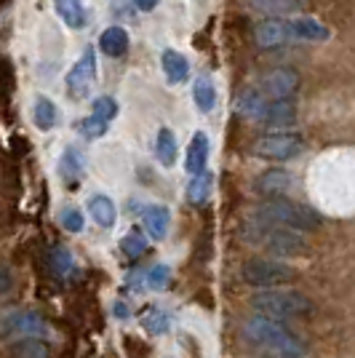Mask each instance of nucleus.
Returning <instances> with one entry per match:
<instances>
[{
    "mask_svg": "<svg viewBox=\"0 0 355 358\" xmlns=\"http://www.w3.org/2000/svg\"><path fill=\"white\" fill-rule=\"evenodd\" d=\"M193 99L201 107V113H211L217 107V89L208 78H195L193 83Z\"/></svg>",
    "mask_w": 355,
    "mask_h": 358,
    "instance_id": "nucleus-27",
    "label": "nucleus"
},
{
    "mask_svg": "<svg viewBox=\"0 0 355 358\" xmlns=\"http://www.w3.org/2000/svg\"><path fill=\"white\" fill-rule=\"evenodd\" d=\"M8 356L11 358H48L51 348L48 343H43L41 337H24L8 345Z\"/></svg>",
    "mask_w": 355,
    "mask_h": 358,
    "instance_id": "nucleus-20",
    "label": "nucleus"
},
{
    "mask_svg": "<svg viewBox=\"0 0 355 358\" xmlns=\"http://www.w3.org/2000/svg\"><path fill=\"white\" fill-rule=\"evenodd\" d=\"M254 41L259 48H278V45L294 43V30H291V19L283 16H270L265 22L256 24Z\"/></svg>",
    "mask_w": 355,
    "mask_h": 358,
    "instance_id": "nucleus-10",
    "label": "nucleus"
},
{
    "mask_svg": "<svg viewBox=\"0 0 355 358\" xmlns=\"http://www.w3.org/2000/svg\"><path fill=\"white\" fill-rule=\"evenodd\" d=\"M267 105H270V99H267L265 94H262L259 89H252L238 99V113L246 115V118H252V120H262Z\"/></svg>",
    "mask_w": 355,
    "mask_h": 358,
    "instance_id": "nucleus-21",
    "label": "nucleus"
},
{
    "mask_svg": "<svg viewBox=\"0 0 355 358\" xmlns=\"http://www.w3.org/2000/svg\"><path fill=\"white\" fill-rule=\"evenodd\" d=\"M302 78L291 67H273L259 78V86L256 89L265 94L270 102H283V99H291L296 91H299Z\"/></svg>",
    "mask_w": 355,
    "mask_h": 358,
    "instance_id": "nucleus-7",
    "label": "nucleus"
},
{
    "mask_svg": "<svg viewBox=\"0 0 355 358\" xmlns=\"http://www.w3.org/2000/svg\"><path fill=\"white\" fill-rule=\"evenodd\" d=\"M291 30H294V43H324L331 38V30L321 19H312V16L291 19Z\"/></svg>",
    "mask_w": 355,
    "mask_h": 358,
    "instance_id": "nucleus-11",
    "label": "nucleus"
},
{
    "mask_svg": "<svg viewBox=\"0 0 355 358\" xmlns=\"http://www.w3.org/2000/svg\"><path fill=\"white\" fill-rule=\"evenodd\" d=\"M142 327L147 329L150 334H163L171 327V318H168V313L158 310V308H150L147 313L142 315Z\"/></svg>",
    "mask_w": 355,
    "mask_h": 358,
    "instance_id": "nucleus-30",
    "label": "nucleus"
},
{
    "mask_svg": "<svg viewBox=\"0 0 355 358\" xmlns=\"http://www.w3.org/2000/svg\"><path fill=\"white\" fill-rule=\"evenodd\" d=\"M145 284H147L152 292H166V289L171 286V268H168V265H152V268L147 270Z\"/></svg>",
    "mask_w": 355,
    "mask_h": 358,
    "instance_id": "nucleus-31",
    "label": "nucleus"
},
{
    "mask_svg": "<svg viewBox=\"0 0 355 358\" xmlns=\"http://www.w3.org/2000/svg\"><path fill=\"white\" fill-rule=\"evenodd\" d=\"M54 8L59 19L70 30H83L86 27V8L83 0H54Z\"/></svg>",
    "mask_w": 355,
    "mask_h": 358,
    "instance_id": "nucleus-18",
    "label": "nucleus"
},
{
    "mask_svg": "<svg viewBox=\"0 0 355 358\" xmlns=\"http://www.w3.org/2000/svg\"><path fill=\"white\" fill-rule=\"evenodd\" d=\"M211 187H214V174L211 171H203L198 177H190V185H187V201L201 206L206 203L208 195H211Z\"/></svg>",
    "mask_w": 355,
    "mask_h": 358,
    "instance_id": "nucleus-25",
    "label": "nucleus"
},
{
    "mask_svg": "<svg viewBox=\"0 0 355 358\" xmlns=\"http://www.w3.org/2000/svg\"><path fill=\"white\" fill-rule=\"evenodd\" d=\"M168 224H171V211L166 209V206H161V203L147 206V209L142 211V227H145V233L152 236L155 241L166 238Z\"/></svg>",
    "mask_w": 355,
    "mask_h": 358,
    "instance_id": "nucleus-12",
    "label": "nucleus"
},
{
    "mask_svg": "<svg viewBox=\"0 0 355 358\" xmlns=\"http://www.w3.org/2000/svg\"><path fill=\"white\" fill-rule=\"evenodd\" d=\"M161 67H163L166 80L174 83V86L184 83V80L190 78V64H187V59H184L179 51H174V48H166L161 54Z\"/></svg>",
    "mask_w": 355,
    "mask_h": 358,
    "instance_id": "nucleus-15",
    "label": "nucleus"
},
{
    "mask_svg": "<svg viewBox=\"0 0 355 358\" xmlns=\"http://www.w3.org/2000/svg\"><path fill=\"white\" fill-rule=\"evenodd\" d=\"M3 334L24 340V337H45L48 334V324L41 313L35 310H14L3 318Z\"/></svg>",
    "mask_w": 355,
    "mask_h": 358,
    "instance_id": "nucleus-9",
    "label": "nucleus"
},
{
    "mask_svg": "<svg viewBox=\"0 0 355 358\" xmlns=\"http://www.w3.org/2000/svg\"><path fill=\"white\" fill-rule=\"evenodd\" d=\"M94 83H96V54L94 48H86L73 64V70L67 73V94L73 99H86Z\"/></svg>",
    "mask_w": 355,
    "mask_h": 358,
    "instance_id": "nucleus-8",
    "label": "nucleus"
},
{
    "mask_svg": "<svg viewBox=\"0 0 355 358\" xmlns=\"http://www.w3.org/2000/svg\"><path fill=\"white\" fill-rule=\"evenodd\" d=\"M296 120V105L291 99H283V102H270L262 115V123L267 126H278V129H286V126H294Z\"/></svg>",
    "mask_w": 355,
    "mask_h": 358,
    "instance_id": "nucleus-17",
    "label": "nucleus"
},
{
    "mask_svg": "<svg viewBox=\"0 0 355 358\" xmlns=\"http://www.w3.org/2000/svg\"><path fill=\"white\" fill-rule=\"evenodd\" d=\"M208 136L203 131H195L193 139H190V145H187V171H190V177H198V174H203L206 171V164H208Z\"/></svg>",
    "mask_w": 355,
    "mask_h": 358,
    "instance_id": "nucleus-13",
    "label": "nucleus"
},
{
    "mask_svg": "<svg viewBox=\"0 0 355 358\" xmlns=\"http://www.w3.org/2000/svg\"><path fill=\"white\" fill-rule=\"evenodd\" d=\"M243 337L265 350L267 356L273 358H302L307 353V345L296 337L291 329L286 327L278 318H270V315H252L243 321Z\"/></svg>",
    "mask_w": 355,
    "mask_h": 358,
    "instance_id": "nucleus-1",
    "label": "nucleus"
},
{
    "mask_svg": "<svg viewBox=\"0 0 355 358\" xmlns=\"http://www.w3.org/2000/svg\"><path fill=\"white\" fill-rule=\"evenodd\" d=\"M289 187H291V177L283 169H270V171H265L262 177L256 179V190L267 195V198H283L281 193H286Z\"/></svg>",
    "mask_w": 355,
    "mask_h": 358,
    "instance_id": "nucleus-16",
    "label": "nucleus"
},
{
    "mask_svg": "<svg viewBox=\"0 0 355 358\" xmlns=\"http://www.w3.org/2000/svg\"><path fill=\"white\" fill-rule=\"evenodd\" d=\"M249 6H252L254 11H259V14L286 16L302 8V0H249Z\"/></svg>",
    "mask_w": 355,
    "mask_h": 358,
    "instance_id": "nucleus-24",
    "label": "nucleus"
},
{
    "mask_svg": "<svg viewBox=\"0 0 355 358\" xmlns=\"http://www.w3.org/2000/svg\"><path fill=\"white\" fill-rule=\"evenodd\" d=\"M254 217L289 227V230H296V233H312V230L321 227V214H315L302 203L286 201V198H267L265 203H259L254 209Z\"/></svg>",
    "mask_w": 355,
    "mask_h": 358,
    "instance_id": "nucleus-3",
    "label": "nucleus"
},
{
    "mask_svg": "<svg viewBox=\"0 0 355 358\" xmlns=\"http://www.w3.org/2000/svg\"><path fill=\"white\" fill-rule=\"evenodd\" d=\"M145 249H147V238L142 236V230H139V227L129 230V233L120 238V252L126 254L129 259H136V257H142V254H145Z\"/></svg>",
    "mask_w": 355,
    "mask_h": 358,
    "instance_id": "nucleus-28",
    "label": "nucleus"
},
{
    "mask_svg": "<svg viewBox=\"0 0 355 358\" xmlns=\"http://www.w3.org/2000/svg\"><path fill=\"white\" fill-rule=\"evenodd\" d=\"M57 120H59V113H57V105L48 99V96H38L35 99V105H32V123L38 126V129H54L57 126Z\"/></svg>",
    "mask_w": 355,
    "mask_h": 358,
    "instance_id": "nucleus-22",
    "label": "nucleus"
},
{
    "mask_svg": "<svg viewBox=\"0 0 355 358\" xmlns=\"http://www.w3.org/2000/svg\"><path fill=\"white\" fill-rule=\"evenodd\" d=\"M86 171V158H83V152L75 148H67L64 152H61L59 158V174L64 179H75L80 177Z\"/></svg>",
    "mask_w": 355,
    "mask_h": 358,
    "instance_id": "nucleus-26",
    "label": "nucleus"
},
{
    "mask_svg": "<svg viewBox=\"0 0 355 358\" xmlns=\"http://www.w3.org/2000/svg\"><path fill=\"white\" fill-rule=\"evenodd\" d=\"M254 313L270 315V318H305L312 313V302L299 292L291 289H262L252 297Z\"/></svg>",
    "mask_w": 355,
    "mask_h": 358,
    "instance_id": "nucleus-4",
    "label": "nucleus"
},
{
    "mask_svg": "<svg viewBox=\"0 0 355 358\" xmlns=\"http://www.w3.org/2000/svg\"><path fill=\"white\" fill-rule=\"evenodd\" d=\"M89 214L94 217V222L99 227H113L118 220V209H115V201L107 198V195H94L89 201Z\"/></svg>",
    "mask_w": 355,
    "mask_h": 358,
    "instance_id": "nucleus-19",
    "label": "nucleus"
},
{
    "mask_svg": "<svg viewBox=\"0 0 355 358\" xmlns=\"http://www.w3.org/2000/svg\"><path fill=\"white\" fill-rule=\"evenodd\" d=\"M59 222L64 230H70V233H80L83 230V214L73 206H67V209H61L59 214Z\"/></svg>",
    "mask_w": 355,
    "mask_h": 358,
    "instance_id": "nucleus-34",
    "label": "nucleus"
},
{
    "mask_svg": "<svg viewBox=\"0 0 355 358\" xmlns=\"http://www.w3.org/2000/svg\"><path fill=\"white\" fill-rule=\"evenodd\" d=\"M131 3L139 8V11H145V14H147V11H152V8H155L161 0H131Z\"/></svg>",
    "mask_w": 355,
    "mask_h": 358,
    "instance_id": "nucleus-35",
    "label": "nucleus"
},
{
    "mask_svg": "<svg viewBox=\"0 0 355 358\" xmlns=\"http://www.w3.org/2000/svg\"><path fill=\"white\" fill-rule=\"evenodd\" d=\"M129 313H131V310H129L123 302H118V305H115V315H118V318H126Z\"/></svg>",
    "mask_w": 355,
    "mask_h": 358,
    "instance_id": "nucleus-36",
    "label": "nucleus"
},
{
    "mask_svg": "<svg viewBox=\"0 0 355 358\" xmlns=\"http://www.w3.org/2000/svg\"><path fill=\"white\" fill-rule=\"evenodd\" d=\"M99 48H102L104 57H110V59L126 57V54H129V32L123 30V27H118V24L107 27V30L99 35Z\"/></svg>",
    "mask_w": 355,
    "mask_h": 358,
    "instance_id": "nucleus-14",
    "label": "nucleus"
},
{
    "mask_svg": "<svg viewBox=\"0 0 355 358\" xmlns=\"http://www.w3.org/2000/svg\"><path fill=\"white\" fill-rule=\"evenodd\" d=\"M302 152V136L291 131H275L265 134L254 142V155L267 161H291Z\"/></svg>",
    "mask_w": 355,
    "mask_h": 358,
    "instance_id": "nucleus-6",
    "label": "nucleus"
},
{
    "mask_svg": "<svg viewBox=\"0 0 355 358\" xmlns=\"http://www.w3.org/2000/svg\"><path fill=\"white\" fill-rule=\"evenodd\" d=\"M80 134L86 139H99V136L107 134V120L96 118V115H89V118L80 120Z\"/></svg>",
    "mask_w": 355,
    "mask_h": 358,
    "instance_id": "nucleus-32",
    "label": "nucleus"
},
{
    "mask_svg": "<svg viewBox=\"0 0 355 358\" xmlns=\"http://www.w3.org/2000/svg\"><path fill=\"white\" fill-rule=\"evenodd\" d=\"M155 155H158V161H161L163 166L177 164L179 148H177V136H174L171 129H161V131H158V139H155Z\"/></svg>",
    "mask_w": 355,
    "mask_h": 358,
    "instance_id": "nucleus-23",
    "label": "nucleus"
},
{
    "mask_svg": "<svg viewBox=\"0 0 355 358\" xmlns=\"http://www.w3.org/2000/svg\"><path fill=\"white\" fill-rule=\"evenodd\" d=\"M48 265H51V270H54L57 278L70 275V273H73V254H70V249L54 246V249H51V257H48Z\"/></svg>",
    "mask_w": 355,
    "mask_h": 358,
    "instance_id": "nucleus-29",
    "label": "nucleus"
},
{
    "mask_svg": "<svg viewBox=\"0 0 355 358\" xmlns=\"http://www.w3.org/2000/svg\"><path fill=\"white\" fill-rule=\"evenodd\" d=\"M91 115H96V118L102 120H110L118 115V102H115V96H99L96 102H94V113Z\"/></svg>",
    "mask_w": 355,
    "mask_h": 358,
    "instance_id": "nucleus-33",
    "label": "nucleus"
},
{
    "mask_svg": "<svg viewBox=\"0 0 355 358\" xmlns=\"http://www.w3.org/2000/svg\"><path fill=\"white\" fill-rule=\"evenodd\" d=\"M240 278L256 289H278L281 284H291L296 278V270L283 262V259H270V257H252L243 262Z\"/></svg>",
    "mask_w": 355,
    "mask_h": 358,
    "instance_id": "nucleus-5",
    "label": "nucleus"
},
{
    "mask_svg": "<svg viewBox=\"0 0 355 358\" xmlns=\"http://www.w3.org/2000/svg\"><path fill=\"white\" fill-rule=\"evenodd\" d=\"M240 233H243V241H249L254 246H262V249H267L270 254H278V257H291V254H302L307 249L305 238L296 230L265 222L254 214L249 222H243Z\"/></svg>",
    "mask_w": 355,
    "mask_h": 358,
    "instance_id": "nucleus-2",
    "label": "nucleus"
}]
</instances>
